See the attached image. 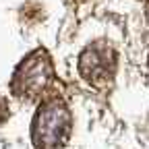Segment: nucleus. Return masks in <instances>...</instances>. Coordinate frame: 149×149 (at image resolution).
Instances as JSON below:
<instances>
[{
	"mask_svg": "<svg viewBox=\"0 0 149 149\" xmlns=\"http://www.w3.org/2000/svg\"><path fill=\"white\" fill-rule=\"evenodd\" d=\"M72 130V114L64 100L50 97L37 108L31 122V139L37 149H62Z\"/></svg>",
	"mask_w": 149,
	"mask_h": 149,
	"instance_id": "nucleus-1",
	"label": "nucleus"
},
{
	"mask_svg": "<svg viewBox=\"0 0 149 149\" xmlns=\"http://www.w3.org/2000/svg\"><path fill=\"white\" fill-rule=\"evenodd\" d=\"M52 85H54V66L46 50H35L29 56H25V60L17 66L10 81V89L15 95L29 102L44 97Z\"/></svg>",
	"mask_w": 149,
	"mask_h": 149,
	"instance_id": "nucleus-2",
	"label": "nucleus"
},
{
	"mask_svg": "<svg viewBox=\"0 0 149 149\" xmlns=\"http://www.w3.org/2000/svg\"><path fill=\"white\" fill-rule=\"evenodd\" d=\"M116 66H118V56L114 48L102 40L87 46L79 58L81 77L95 89L110 85V81L116 74Z\"/></svg>",
	"mask_w": 149,
	"mask_h": 149,
	"instance_id": "nucleus-3",
	"label": "nucleus"
},
{
	"mask_svg": "<svg viewBox=\"0 0 149 149\" xmlns=\"http://www.w3.org/2000/svg\"><path fill=\"white\" fill-rule=\"evenodd\" d=\"M8 118V106L4 102V97H0V122H4Z\"/></svg>",
	"mask_w": 149,
	"mask_h": 149,
	"instance_id": "nucleus-4",
	"label": "nucleus"
}]
</instances>
